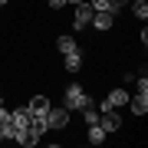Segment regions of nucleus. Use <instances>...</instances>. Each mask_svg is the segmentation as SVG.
Returning a JSON list of instances; mask_svg holds the SVG:
<instances>
[{
    "mask_svg": "<svg viewBox=\"0 0 148 148\" xmlns=\"http://www.w3.org/2000/svg\"><path fill=\"white\" fill-rule=\"evenodd\" d=\"M63 106H66L69 112H82L86 106H92V95L86 92L82 82H69L66 89H63Z\"/></svg>",
    "mask_w": 148,
    "mask_h": 148,
    "instance_id": "1",
    "label": "nucleus"
},
{
    "mask_svg": "<svg viewBox=\"0 0 148 148\" xmlns=\"http://www.w3.org/2000/svg\"><path fill=\"white\" fill-rule=\"evenodd\" d=\"M46 125H49V132H63L69 125V109L66 106H49L46 109Z\"/></svg>",
    "mask_w": 148,
    "mask_h": 148,
    "instance_id": "2",
    "label": "nucleus"
},
{
    "mask_svg": "<svg viewBox=\"0 0 148 148\" xmlns=\"http://www.w3.org/2000/svg\"><path fill=\"white\" fill-rule=\"evenodd\" d=\"M89 27L99 30V33H112V30H115V10H92Z\"/></svg>",
    "mask_w": 148,
    "mask_h": 148,
    "instance_id": "3",
    "label": "nucleus"
},
{
    "mask_svg": "<svg viewBox=\"0 0 148 148\" xmlns=\"http://www.w3.org/2000/svg\"><path fill=\"white\" fill-rule=\"evenodd\" d=\"M89 20H92V7H89V0L76 3V13H73V30H76V33H82L86 27H89Z\"/></svg>",
    "mask_w": 148,
    "mask_h": 148,
    "instance_id": "4",
    "label": "nucleus"
},
{
    "mask_svg": "<svg viewBox=\"0 0 148 148\" xmlns=\"http://www.w3.org/2000/svg\"><path fill=\"white\" fill-rule=\"evenodd\" d=\"M99 125L106 128V135H115L119 128H122V115H119V109H106V112H99Z\"/></svg>",
    "mask_w": 148,
    "mask_h": 148,
    "instance_id": "5",
    "label": "nucleus"
},
{
    "mask_svg": "<svg viewBox=\"0 0 148 148\" xmlns=\"http://www.w3.org/2000/svg\"><path fill=\"white\" fill-rule=\"evenodd\" d=\"M10 125H13V138L20 135V132H27V125H30V112H27V106L10 109Z\"/></svg>",
    "mask_w": 148,
    "mask_h": 148,
    "instance_id": "6",
    "label": "nucleus"
},
{
    "mask_svg": "<svg viewBox=\"0 0 148 148\" xmlns=\"http://www.w3.org/2000/svg\"><path fill=\"white\" fill-rule=\"evenodd\" d=\"M49 106H53V102H49L43 92H36V95H30V99H27V112H30V115H46Z\"/></svg>",
    "mask_w": 148,
    "mask_h": 148,
    "instance_id": "7",
    "label": "nucleus"
},
{
    "mask_svg": "<svg viewBox=\"0 0 148 148\" xmlns=\"http://www.w3.org/2000/svg\"><path fill=\"white\" fill-rule=\"evenodd\" d=\"M82 59H86L82 49H73V53L63 56V69H66V73H79V69H82Z\"/></svg>",
    "mask_w": 148,
    "mask_h": 148,
    "instance_id": "8",
    "label": "nucleus"
},
{
    "mask_svg": "<svg viewBox=\"0 0 148 148\" xmlns=\"http://www.w3.org/2000/svg\"><path fill=\"white\" fill-rule=\"evenodd\" d=\"M27 132H33L36 138H43L49 132V125H46V115H30V125H27Z\"/></svg>",
    "mask_w": 148,
    "mask_h": 148,
    "instance_id": "9",
    "label": "nucleus"
},
{
    "mask_svg": "<svg viewBox=\"0 0 148 148\" xmlns=\"http://www.w3.org/2000/svg\"><path fill=\"white\" fill-rule=\"evenodd\" d=\"M56 49H59V53H73V49H79V43H76V36H69V33H63V36H59L56 40Z\"/></svg>",
    "mask_w": 148,
    "mask_h": 148,
    "instance_id": "10",
    "label": "nucleus"
},
{
    "mask_svg": "<svg viewBox=\"0 0 148 148\" xmlns=\"http://www.w3.org/2000/svg\"><path fill=\"white\" fill-rule=\"evenodd\" d=\"M89 128V145H102L106 142V128L99 125V122H95V125H86Z\"/></svg>",
    "mask_w": 148,
    "mask_h": 148,
    "instance_id": "11",
    "label": "nucleus"
},
{
    "mask_svg": "<svg viewBox=\"0 0 148 148\" xmlns=\"http://www.w3.org/2000/svg\"><path fill=\"white\" fill-rule=\"evenodd\" d=\"M128 7H132L135 20H145V16H148V0H128Z\"/></svg>",
    "mask_w": 148,
    "mask_h": 148,
    "instance_id": "12",
    "label": "nucleus"
},
{
    "mask_svg": "<svg viewBox=\"0 0 148 148\" xmlns=\"http://www.w3.org/2000/svg\"><path fill=\"white\" fill-rule=\"evenodd\" d=\"M89 7H92V10H112L109 0H89Z\"/></svg>",
    "mask_w": 148,
    "mask_h": 148,
    "instance_id": "13",
    "label": "nucleus"
},
{
    "mask_svg": "<svg viewBox=\"0 0 148 148\" xmlns=\"http://www.w3.org/2000/svg\"><path fill=\"white\" fill-rule=\"evenodd\" d=\"M109 7H112V10H115V13H119V10H122V7H128V0H109Z\"/></svg>",
    "mask_w": 148,
    "mask_h": 148,
    "instance_id": "14",
    "label": "nucleus"
},
{
    "mask_svg": "<svg viewBox=\"0 0 148 148\" xmlns=\"http://www.w3.org/2000/svg\"><path fill=\"white\" fill-rule=\"evenodd\" d=\"M46 3H49V10H63V7H66V0H46Z\"/></svg>",
    "mask_w": 148,
    "mask_h": 148,
    "instance_id": "15",
    "label": "nucleus"
},
{
    "mask_svg": "<svg viewBox=\"0 0 148 148\" xmlns=\"http://www.w3.org/2000/svg\"><path fill=\"white\" fill-rule=\"evenodd\" d=\"M76 3H82V0H66V7H76Z\"/></svg>",
    "mask_w": 148,
    "mask_h": 148,
    "instance_id": "16",
    "label": "nucleus"
},
{
    "mask_svg": "<svg viewBox=\"0 0 148 148\" xmlns=\"http://www.w3.org/2000/svg\"><path fill=\"white\" fill-rule=\"evenodd\" d=\"M7 3H10V0H0V7H7Z\"/></svg>",
    "mask_w": 148,
    "mask_h": 148,
    "instance_id": "17",
    "label": "nucleus"
}]
</instances>
